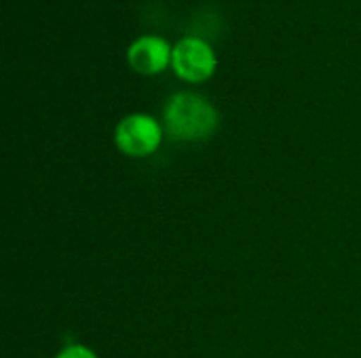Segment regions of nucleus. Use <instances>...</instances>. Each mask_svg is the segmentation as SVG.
<instances>
[{
  "label": "nucleus",
  "mask_w": 361,
  "mask_h": 358,
  "mask_svg": "<svg viewBox=\"0 0 361 358\" xmlns=\"http://www.w3.org/2000/svg\"><path fill=\"white\" fill-rule=\"evenodd\" d=\"M218 57L212 44L199 36H184L173 44L171 70L186 82H205L214 76Z\"/></svg>",
  "instance_id": "3"
},
{
  "label": "nucleus",
  "mask_w": 361,
  "mask_h": 358,
  "mask_svg": "<svg viewBox=\"0 0 361 358\" xmlns=\"http://www.w3.org/2000/svg\"><path fill=\"white\" fill-rule=\"evenodd\" d=\"M171 53H173V44H169L163 36L144 34L129 44L127 61L131 70H135L137 74L154 76L171 65Z\"/></svg>",
  "instance_id": "4"
},
{
  "label": "nucleus",
  "mask_w": 361,
  "mask_h": 358,
  "mask_svg": "<svg viewBox=\"0 0 361 358\" xmlns=\"http://www.w3.org/2000/svg\"><path fill=\"white\" fill-rule=\"evenodd\" d=\"M165 137V127L146 112H133L118 120L114 127V146L129 158L152 156Z\"/></svg>",
  "instance_id": "2"
},
{
  "label": "nucleus",
  "mask_w": 361,
  "mask_h": 358,
  "mask_svg": "<svg viewBox=\"0 0 361 358\" xmlns=\"http://www.w3.org/2000/svg\"><path fill=\"white\" fill-rule=\"evenodd\" d=\"M220 124L216 106L192 91L173 93L163 106L165 133L176 141L197 143L209 139Z\"/></svg>",
  "instance_id": "1"
},
{
  "label": "nucleus",
  "mask_w": 361,
  "mask_h": 358,
  "mask_svg": "<svg viewBox=\"0 0 361 358\" xmlns=\"http://www.w3.org/2000/svg\"><path fill=\"white\" fill-rule=\"evenodd\" d=\"M55 358H99L95 350H91L89 346L80 344V342H72V344H66Z\"/></svg>",
  "instance_id": "5"
}]
</instances>
